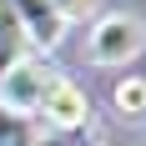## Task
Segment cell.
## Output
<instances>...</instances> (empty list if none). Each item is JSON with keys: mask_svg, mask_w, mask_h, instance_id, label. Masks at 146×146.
Segmentation results:
<instances>
[{"mask_svg": "<svg viewBox=\"0 0 146 146\" xmlns=\"http://www.w3.org/2000/svg\"><path fill=\"white\" fill-rule=\"evenodd\" d=\"M141 45H146V25H141V15H126V10L96 15L86 30V60L91 66H126V60L141 56Z\"/></svg>", "mask_w": 146, "mask_h": 146, "instance_id": "cell-1", "label": "cell"}, {"mask_svg": "<svg viewBox=\"0 0 146 146\" xmlns=\"http://www.w3.org/2000/svg\"><path fill=\"white\" fill-rule=\"evenodd\" d=\"M45 86H50V71H45L35 56L15 60L10 71L0 76V111H5V116H20V121H30L35 111H40V96H45Z\"/></svg>", "mask_w": 146, "mask_h": 146, "instance_id": "cell-2", "label": "cell"}, {"mask_svg": "<svg viewBox=\"0 0 146 146\" xmlns=\"http://www.w3.org/2000/svg\"><path fill=\"white\" fill-rule=\"evenodd\" d=\"M35 116H45L50 131H81V126L91 121V96L76 86V81H66V76H50V86H45Z\"/></svg>", "mask_w": 146, "mask_h": 146, "instance_id": "cell-3", "label": "cell"}, {"mask_svg": "<svg viewBox=\"0 0 146 146\" xmlns=\"http://www.w3.org/2000/svg\"><path fill=\"white\" fill-rule=\"evenodd\" d=\"M15 10V20H20V30H25L30 45H40V50H56L60 35H66V20H60L56 0H5Z\"/></svg>", "mask_w": 146, "mask_h": 146, "instance_id": "cell-4", "label": "cell"}, {"mask_svg": "<svg viewBox=\"0 0 146 146\" xmlns=\"http://www.w3.org/2000/svg\"><path fill=\"white\" fill-rule=\"evenodd\" d=\"M25 56H30V40L20 30V20H15V10L0 0V76L10 71L15 60H25Z\"/></svg>", "mask_w": 146, "mask_h": 146, "instance_id": "cell-5", "label": "cell"}, {"mask_svg": "<svg viewBox=\"0 0 146 146\" xmlns=\"http://www.w3.org/2000/svg\"><path fill=\"white\" fill-rule=\"evenodd\" d=\"M111 106L121 116H146V76H121L111 91Z\"/></svg>", "mask_w": 146, "mask_h": 146, "instance_id": "cell-6", "label": "cell"}, {"mask_svg": "<svg viewBox=\"0 0 146 146\" xmlns=\"http://www.w3.org/2000/svg\"><path fill=\"white\" fill-rule=\"evenodd\" d=\"M0 146H30V131L20 116H5L0 111Z\"/></svg>", "mask_w": 146, "mask_h": 146, "instance_id": "cell-7", "label": "cell"}, {"mask_svg": "<svg viewBox=\"0 0 146 146\" xmlns=\"http://www.w3.org/2000/svg\"><path fill=\"white\" fill-rule=\"evenodd\" d=\"M56 10H60V20L71 25V20H86V15L96 10V0H56Z\"/></svg>", "mask_w": 146, "mask_h": 146, "instance_id": "cell-8", "label": "cell"}, {"mask_svg": "<svg viewBox=\"0 0 146 146\" xmlns=\"http://www.w3.org/2000/svg\"><path fill=\"white\" fill-rule=\"evenodd\" d=\"M141 146H146V141H141Z\"/></svg>", "mask_w": 146, "mask_h": 146, "instance_id": "cell-9", "label": "cell"}]
</instances>
